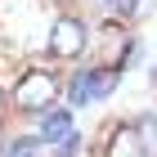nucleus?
Returning <instances> with one entry per match:
<instances>
[{"mask_svg":"<svg viewBox=\"0 0 157 157\" xmlns=\"http://www.w3.org/2000/svg\"><path fill=\"white\" fill-rule=\"evenodd\" d=\"M85 23L81 18H72V13H63V18H54V27H49V59L59 63H72L85 54Z\"/></svg>","mask_w":157,"mask_h":157,"instance_id":"nucleus-2","label":"nucleus"},{"mask_svg":"<svg viewBox=\"0 0 157 157\" xmlns=\"http://www.w3.org/2000/svg\"><path fill=\"white\" fill-rule=\"evenodd\" d=\"M40 144H45L40 135H18V139H9V144H5V157H32Z\"/></svg>","mask_w":157,"mask_h":157,"instance_id":"nucleus-8","label":"nucleus"},{"mask_svg":"<svg viewBox=\"0 0 157 157\" xmlns=\"http://www.w3.org/2000/svg\"><path fill=\"white\" fill-rule=\"evenodd\" d=\"M103 157H153V153H148V144H144V135H139V121L117 126L112 139L103 144Z\"/></svg>","mask_w":157,"mask_h":157,"instance_id":"nucleus-4","label":"nucleus"},{"mask_svg":"<svg viewBox=\"0 0 157 157\" xmlns=\"http://www.w3.org/2000/svg\"><path fill=\"white\" fill-rule=\"evenodd\" d=\"M99 63H103V67H126V63H130V54H135V45H130V36H126V27L121 23H108L103 27V36H99Z\"/></svg>","mask_w":157,"mask_h":157,"instance_id":"nucleus-3","label":"nucleus"},{"mask_svg":"<svg viewBox=\"0 0 157 157\" xmlns=\"http://www.w3.org/2000/svg\"><path fill=\"white\" fill-rule=\"evenodd\" d=\"M85 103H94V94H90V67H81L72 76V85H67V108H85Z\"/></svg>","mask_w":157,"mask_h":157,"instance_id":"nucleus-7","label":"nucleus"},{"mask_svg":"<svg viewBox=\"0 0 157 157\" xmlns=\"http://www.w3.org/2000/svg\"><path fill=\"white\" fill-rule=\"evenodd\" d=\"M59 94H63V85H59V76L49 72V67H23V76L13 81V108L18 112H32V117H40V112H49L54 103H59Z\"/></svg>","mask_w":157,"mask_h":157,"instance_id":"nucleus-1","label":"nucleus"},{"mask_svg":"<svg viewBox=\"0 0 157 157\" xmlns=\"http://www.w3.org/2000/svg\"><path fill=\"white\" fill-rule=\"evenodd\" d=\"M0 117H5V99H0Z\"/></svg>","mask_w":157,"mask_h":157,"instance_id":"nucleus-13","label":"nucleus"},{"mask_svg":"<svg viewBox=\"0 0 157 157\" xmlns=\"http://www.w3.org/2000/svg\"><path fill=\"white\" fill-rule=\"evenodd\" d=\"M112 9H117V13H121V18H130V13H135V9H139V0H117V5H112Z\"/></svg>","mask_w":157,"mask_h":157,"instance_id":"nucleus-11","label":"nucleus"},{"mask_svg":"<svg viewBox=\"0 0 157 157\" xmlns=\"http://www.w3.org/2000/svg\"><path fill=\"white\" fill-rule=\"evenodd\" d=\"M76 153H81V135H67V139H63V144H54V157H76Z\"/></svg>","mask_w":157,"mask_h":157,"instance_id":"nucleus-10","label":"nucleus"},{"mask_svg":"<svg viewBox=\"0 0 157 157\" xmlns=\"http://www.w3.org/2000/svg\"><path fill=\"white\" fill-rule=\"evenodd\" d=\"M99 5H108V9H112V5H117V0H99Z\"/></svg>","mask_w":157,"mask_h":157,"instance_id":"nucleus-12","label":"nucleus"},{"mask_svg":"<svg viewBox=\"0 0 157 157\" xmlns=\"http://www.w3.org/2000/svg\"><path fill=\"white\" fill-rule=\"evenodd\" d=\"M67 135H72V108L40 112V139H45V144H63Z\"/></svg>","mask_w":157,"mask_h":157,"instance_id":"nucleus-5","label":"nucleus"},{"mask_svg":"<svg viewBox=\"0 0 157 157\" xmlns=\"http://www.w3.org/2000/svg\"><path fill=\"white\" fill-rule=\"evenodd\" d=\"M139 135H144L148 153L157 157V112H144V117H139Z\"/></svg>","mask_w":157,"mask_h":157,"instance_id":"nucleus-9","label":"nucleus"},{"mask_svg":"<svg viewBox=\"0 0 157 157\" xmlns=\"http://www.w3.org/2000/svg\"><path fill=\"white\" fill-rule=\"evenodd\" d=\"M117 90V67H90V94H94V103H103V99Z\"/></svg>","mask_w":157,"mask_h":157,"instance_id":"nucleus-6","label":"nucleus"}]
</instances>
